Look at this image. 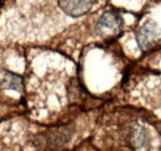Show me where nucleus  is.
I'll return each mask as SVG.
<instances>
[{
	"instance_id": "obj_1",
	"label": "nucleus",
	"mask_w": 161,
	"mask_h": 151,
	"mask_svg": "<svg viewBox=\"0 0 161 151\" xmlns=\"http://www.w3.org/2000/svg\"><path fill=\"white\" fill-rule=\"evenodd\" d=\"M123 29V19L115 11H105L97 21L96 30L98 35L104 38L114 37L120 34Z\"/></svg>"
},
{
	"instance_id": "obj_2",
	"label": "nucleus",
	"mask_w": 161,
	"mask_h": 151,
	"mask_svg": "<svg viewBox=\"0 0 161 151\" xmlns=\"http://www.w3.org/2000/svg\"><path fill=\"white\" fill-rule=\"evenodd\" d=\"M161 37V31L153 21H146L136 32V41L141 50L146 51L151 48Z\"/></svg>"
},
{
	"instance_id": "obj_3",
	"label": "nucleus",
	"mask_w": 161,
	"mask_h": 151,
	"mask_svg": "<svg viewBox=\"0 0 161 151\" xmlns=\"http://www.w3.org/2000/svg\"><path fill=\"white\" fill-rule=\"evenodd\" d=\"M97 0H58L61 10L69 16L78 18L87 14Z\"/></svg>"
},
{
	"instance_id": "obj_4",
	"label": "nucleus",
	"mask_w": 161,
	"mask_h": 151,
	"mask_svg": "<svg viewBox=\"0 0 161 151\" xmlns=\"http://www.w3.org/2000/svg\"><path fill=\"white\" fill-rule=\"evenodd\" d=\"M1 83L8 89H14V91H18V92H21V89H22L21 77L14 75L9 71H4L1 73Z\"/></svg>"
}]
</instances>
